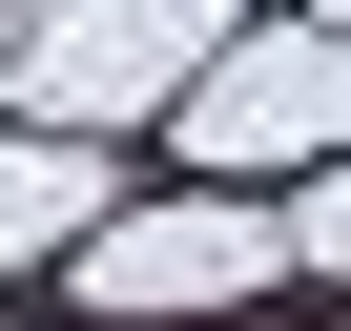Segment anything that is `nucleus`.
<instances>
[{"instance_id": "obj_2", "label": "nucleus", "mask_w": 351, "mask_h": 331, "mask_svg": "<svg viewBox=\"0 0 351 331\" xmlns=\"http://www.w3.org/2000/svg\"><path fill=\"white\" fill-rule=\"evenodd\" d=\"M269 269H289L269 187H186V207H124V228H83L62 310H83V331H207V310H269Z\"/></svg>"}, {"instance_id": "obj_4", "label": "nucleus", "mask_w": 351, "mask_h": 331, "mask_svg": "<svg viewBox=\"0 0 351 331\" xmlns=\"http://www.w3.org/2000/svg\"><path fill=\"white\" fill-rule=\"evenodd\" d=\"M83 207H104V145H0V269L42 228H83Z\"/></svg>"}, {"instance_id": "obj_1", "label": "nucleus", "mask_w": 351, "mask_h": 331, "mask_svg": "<svg viewBox=\"0 0 351 331\" xmlns=\"http://www.w3.org/2000/svg\"><path fill=\"white\" fill-rule=\"evenodd\" d=\"M165 145H186V187H289V166H330L351 145V42L330 21H228L186 83H165Z\"/></svg>"}, {"instance_id": "obj_6", "label": "nucleus", "mask_w": 351, "mask_h": 331, "mask_svg": "<svg viewBox=\"0 0 351 331\" xmlns=\"http://www.w3.org/2000/svg\"><path fill=\"white\" fill-rule=\"evenodd\" d=\"M330 42H351V0H330Z\"/></svg>"}, {"instance_id": "obj_5", "label": "nucleus", "mask_w": 351, "mask_h": 331, "mask_svg": "<svg viewBox=\"0 0 351 331\" xmlns=\"http://www.w3.org/2000/svg\"><path fill=\"white\" fill-rule=\"evenodd\" d=\"M0 42H21V0H0Z\"/></svg>"}, {"instance_id": "obj_3", "label": "nucleus", "mask_w": 351, "mask_h": 331, "mask_svg": "<svg viewBox=\"0 0 351 331\" xmlns=\"http://www.w3.org/2000/svg\"><path fill=\"white\" fill-rule=\"evenodd\" d=\"M228 42V0H62V21H21V42H0V62H21V104L83 145V124H124V104H165V83H186Z\"/></svg>"}]
</instances>
